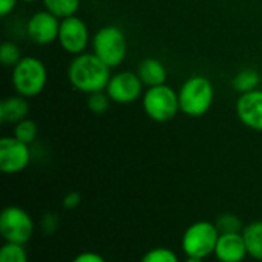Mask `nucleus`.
<instances>
[{
	"instance_id": "1",
	"label": "nucleus",
	"mask_w": 262,
	"mask_h": 262,
	"mask_svg": "<svg viewBox=\"0 0 262 262\" xmlns=\"http://www.w3.org/2000/svg\"><path fill=\"white\" fill-rule=\"evenodd\" d=\"M69 83L80 92L94 94L106 91L111 81V68L94 52L77 55L68 68Z\"/></svg>"
},
{
	"instance_id": "2",
	"label": "nucleus",
	"mask_w": 262,
	"mask_h": 262,
	"mask_svg": "<svg viewBox=\"0 0 262 262\" xmlns=\"http://www.w3.org/2000/svg\"><path fill=\"white\" fill-rule=\"evenodd\" d=\"M213 86L209 78L203 75H195L189 78L178 92L180 109L193 118L206 115L213 103Z\"/></svg>"
},
{
	"instance_id": "3",
	"label": "nucleus",
	"mask_w": 262,
	"mask_h": 262,
	"mask_svg": "<svg viewBox=\"0 0 262 262\" xmlns=\"http://www.w3.org/2000/svg\"><path fill=\"white\" fill-rule=\"evenodd\" d=\"M48 81V72L41 60L23 57L12 69V84L18 95L25 98L41 94Z\"/></svg>"
},
{
	"instance_id": "4",
	"label": "nucleus",
	"mask_w": 262,
	"mask_h": 262,
	"mask_svg": "<svg viewBox=\"0 0 262 262\" xmlns=\"http://www.w3.org/2000/svg\"><path fill=\"white\" fill-rule=\"evenodd\" d=\"M220 235L221 233L213 223L196 221L190 224L183 233L181 249L186 253V256H195L204 259L215 253Z\"/></svg>"
},
{
	"instance_id": "5",
	"label": "nucleus",
	"mask_w": 262,
	"mask_h": 262,
	"mask_svg": "<svg viewBox=\"0 0 262 262\" xmlns=\"http://www.w3.org/2000/svg\"><path fill=\"white\" fill-rule=\"evenodd\" d=\"M94 54L103 60L111 69L118 68L127 54L126 37L118 26L109 25L95 32L92 40Z\"/></svg>"
},
{
	"instance_id": "6",
	"label": "nucleus",
	"mask_w": 262,
	"mask_h": 262,
	"mask_svg": "<svg viewBox=\"0 0 262 262\" xmlns=\"http://www.w3.org/2000/svg\"><path fill=\"white\" fill-rule=\"evenodd\" d=\"M143 109L150 120L167 123L181 111L178 94L166 84L149 88L143 95Z\"/></svg>"
},
{
	"instance_id": "7",
	"label": "nucleus",
	"mask_w": 262,
	"mask_h": 262,
	"mask_svg": "<svg viewBox=\"0 0 262 262\" xmlns=\"http://www.w3.org/2000/svg\"><path fill=\"white\" fill-rule=\"evenodd\" d=\"M0 235L5 243L25 246L34 235V221L31 215L18 207L8 206L0 215Z\"/></svg>"
},
{
	"instance_id": "8",
	"label": "nucleus",
	"mask_w": 262,
	"mask_h": 262,
	"mask_svg": "<svg viewBox=\"0 0 262 262\" xmlns=\"http://www.w3.org/2000/svg\"><path fill=\"white\" fill-rule=\"evenodd\" d=\"M143 81L138 74L124 71L111 77V81L106 88V94L114 103L118 104H130L141 97Z\"/></svg>"
},
{
	"instance_id": "9",
	"label": "nucleus",
	"mask_w": 262,
	"mask_h": 262,
	"mask_svg": "<svg viewBox=\"0 0 262 262\" xmlns=\"http://www.w3.org/2000/svg\"><path fill=\"white\" fill-rule=\"evenodd\" d=\"M29 144L21 143L15 137H3L0 140V170L3 173H18L29 166Z\"/></svg>"
},
{
	"instance_id": "10",
	"label": "nucleus",
	"mask_w": 262,
	"mask_h": 262,
	"mask_svg": "<svg viewBox=\"0 0 262 262\" xmlns=\"http://www.w3.org/2000/svg\"><path fill=\"white\" fill-rule=\"evenodd\" d=\"M58 41L66 52L72 55L83 54L89 43V31L86 23L75 15L63 18L60 23Z\"/></svg>"
},
{
	"instance_id": "11",
	"label": "nucleus",
	"mask_w": 262,
	"mask_h": 262,
	"mask_svg": "<svg viewBox=\"0 0 262 262\" xmlns=\"http://www.w3.org/2000/svg\"><path fill=\"white\" fill-rule=\"evenodd\" d=\"M28 37L37 45H49L58 40L60 21L58 17L49 11H40L34 14L26 26Z\"/></svg>"
},
{
	"instance_id": "12",
	"label": "nucleus",
	"mask_w": 262,
	"mask_h": 262,
	"mask_svg": "<svg viewBox=\"0 0 262 262\" xmlns=\"http://www.w3.org/2000/svg\"><path fill=\"white\" fill-rule=\"evenodd\" d=\"M236 114L244 126L262 132V91L243 94L236 103Z\"/></svg>"
},
{
	"instance_id": "13",
	"label": "nucleus",
	"mask_w": 262,
	"mask_h": 262,
	"mask_svg": "<svg viewBox=\"0 0 262 262\" xmlns=\"http://www.w3.org/2000/svg\"><path fill=\"white\" fill-rule=\"evenodd\" d=\"M213 255L220 262L244 261L249 253L243 233H221Z\"/></svg>"
},
{
	"instance_id": "14",
	"label": "nucleus",
	"mask_w": 262,
	"mask_h": 262,
	"mask_svg": "<svg viewBox=\"0 0 262 262\" xmlns=\"http://www.w3.org/2000/svg\"><path fill=\"white\" fill-rule=\"evenodd\" d=\"M29 114V104L25 97L12 95L0 103V121L17 124Z\"/></svg>"
},
{
	"instance_id": "15",
	"label": "nucleus",
	"mask_w": 262,
	"mask_h": 262,
	"mask_svg": "<svg viewBox=\"0 0 262 262\" xmlns=\"http://www.w3.org/2000/svg\"><path fill=\"white\" fill-rule=\"evenodd\" d=\"M138 77L143 81V84L154 88V86H161L166 84L167 78V71L164 64L157 60V58H146L140 63L138 66Z\"/></svg>"
},
{
	"instance_id": "16",
	"label": "nucleus",
	"mask_w": 262,
	"mask_h": 262,
	"mask_svg": "<svg viewBox=\"0 0 262 262\" xmlns=\"http://www.w3.org/2000/svg\"><path fill=\"white\" fill-rule=\"evenodd\" d=\"M243 236L249 256L256 261H262V221H255L246 226L243 230Z\"/></svg>"
},
{
	"instance_id": "17",
	"label": "nucleus",
	"mask_w": 262,
	"mask_h": 262,
	"mask_svg": "<svg viewBox=\"0 0 262 262\" xmlns=\"http://www.w3.org/2000/svg\"><path fill=\"white\" fill-rule=\"evenodd\" d=\"M259 81H261V77L255 69H244L233 78L232 84L235 91L241 94H247V92L256 91Z\"/></svg>"
},
{
	"instance_id": "18",
	"label": "nucleus",
	"mask_w": 262,
	"mask_h": 262,
	"mask_svg": "<svg viewBox=\"0 0 262 262\" xmlns=\"http://www.w3.org/2000/svg\"><path fill=\"white\" fill-rule=\"evenodd\" d=\"M46 11L52 12L58 18H68L75 15L80 8V0H43Z\"/></svg>"
},
{
	"instance_id": "19",
	"label": "nucleus",
	"mask_w": 262,
	"mask_h": 262,
	"mask_svg": "<svg viewBox=\"0 0 262 262\" xmlns=\"http://www.w3.org/2000/svg\"><path fill=\"white\" fill-rule=\"evenodd\" d=\"M215 226L218 227L220 233H243V230H244L241 218L235 213L220 215Z\"/></svg>"
},
{
	"instance_id": "20",
	"label": "nucleus",
	"mask_w": 262,
	"mask_h": 262,
	"mask_svg": "<svg viewBox=\"0 0 262 262\" xmlns=\"http://www.w3.org/2000/svg\"><path fill=\"white\" fill-rule=\"evenodd\" d=\"M37 124L35 121L29 120V118H25L21 120L20 123L15 124L14 127V137L17 140H20L21 143L25 144H31L35 138H37Z\"/></svg>"
},
{
	"instance_id": "21",
	"label": "nucleus",
	"mask_w": 262,
	"mask_h": 262,
	"mask_svg": "<svg viewBox=\"0 0 262 262\" xmlns=\"http://www.w3.org/2000/svg\"><path fill=\"white\" fill-rule=\"evenodd\" d=\"M0 262H29L23 246L5 243L0 249Z\"/></svg>"
},
{
	"instance_id": "22",
	"label": "nucleus",
	"mask_w": 262,
	"mask_h": 262,
	"mask_svg": "<svg viewBox=\"0 0 262 262\" xmlns=\"http://www.w3.org/2000/svg\"><path fill=\"white\" fill-rule=\"evenodd\" d=\"M140 262H180V258L167 247H155L146 252Z\"/></svg>"
},
{
	"instance_id": "23",
	"label": "nucleus",
	"mask_w": 262,
	"mask_h": 262,
	"mask_svg": "<svg viewBox=\"0 0 262 262\" xmlns=\"http://www.w3.org/2000/svg\"><path fill=\"white\" fill-rule=\"evenodd\" d=\"M21 58H23V57H21L20 48H18L15 43H12V41H5V43L0 46V61H2V64L14 68Z\"/></svg>"
},
{
	"instance_id": "24",
	"label": "nucleus",
	"mask_w": 262,
	"mask_h": 262,
	"mask_svg": "<svg viewBox=\"0 0 262 262\" xmlns=\"http://www.w3.org/2000/svg\"><path fill=\"white\" fill-rule=\"evenodd\" d=\"M111 98L107 94H104L103 91L101 92H94V94H89V98H88V107L91 112L97 114V115H103L109 111V106H111Z\"/></svg>"
},
{
	"instance_id": "25",
	"label": "nucleus",
	"mask_w": 262,
	"mask_h": 262,
	"mask_svg": "<svg viewBox=\"0 0 262 262\" xmlns=\"http://www.w3.org/2000/svg\"><path fill=\"white\" fill-rule=\"evenodd\" d=\"M58 226V216L52 212H48L43 215L41 221H40V229L45 235H52L57 230Z\"/></svg>"
},
{
	"instance_id": "26",
	"label": "nucleus",
	"mask_w": 262,
	"mask_h": 262,
	"mask_svg": "<svg viewBox=\"0 0 262 262\" xmlns=\"http://www.w3.org/2000/svg\"><path fill=\"white\" fill-rule=\"evenodd\" d=\"M81 204V195L77 190H71L63 198V207L68 210H74Z\"/></svg>"
},
{
	"instance_id": "27",
	"label": "nucleus",
	"mask_w": 262,
	"mask_h": 262,
	"mask_svg": "<svg viewBox=\"0 0 262 262\" xmlns=\"http://www.w3.org/2000/svg\"><path fill=\"white\" fill-rule=\"evenodd\" d=\"M72 262H106V259L95 252H81L72 259Z\"/></svg>"
},
{
	"instance_id": "28",
	"label": "nucleus",
	"mask_w": 262,
	"mask_h": 262,
	"mask_svg": "<svg viewBox=\"0 0 262 262\" xmlns=\"http://www.w3.org/2000/svg\"><path fill=\"white\" fill-rule=\"evenodd\" d=\"M18 0H0V15L6 17L17 5Z\"/></svg>"
},
{
	"instance_id": "29",
	"label": "nucleus",
	"mask_w": 262,
	"mask_h": 262,
	"mask_svg": "<svg viewBox=\"0 0 262 262\" xmlns=\"http://www.w3.org/2000/svg\"><path fill=\"white\" fill-rule=\"evenodd\" d=\"M184 262H204V259L201 258H195V256H187V259Z\"/></svg>"
},
{
	"instance_id": "30",
	"label": "nucleus",
	"mask_w": 262,
	"mask_h": 262,
	"mask_svg": "<svg viewBox=\"0 0 262 262\" xmlns=\"http://www.w3.org/2000/svg\"><path fill=\"white\" fill-rule=\"evenodd\" d=\"M21 2H28V3H31V2H35V0H21Z\"/></svg>"
}]
</instances>
